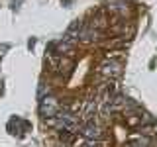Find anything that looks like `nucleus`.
<instances>
[{"instance_id":"obj_2","label":"nucleus","mask_w":157,"mask_h":147,"mask_svg":"<svg viewBox=\"0 0 157 147\" xmlns=\"http://www.w3.org/2000/svg\"><path fill=\"white\" fill-rule=\"evenodd\" d=\"M51 124L57 126V127H61V130L71 131V130H75V127H77V118L73 116V114H65V112H61V114H57L51 120Z\"/></svg>"},{"instance_id":"obj_3","label":"nucleus","mask_w":157,"mask_h":147,"mask_svg":"<svg viewBox=\"0 0 157 147\" xmlns=\"http://www.w3.org/2000/svg\"><path fill=\"white\" fill-rule=\"evenodd\" d=\"M81 134L86 137V139H100L102 137V131H100V127H98L94 122H86L85 126H82V130H81Z\"/></svg>"},{"instance_id":"obj_4","label":"nucleus","mask_w":157,"mask_h":147,"mask_svg":"<svg viewBox=\"0 0 157 147\" xmlns=\"http://www.w3.org/2000/svg\"><path fill=\"white\" fill-rule=\"evenodd\" d=\"M100 71L104 73V75H108V77H120L122 75V65L116 63V61H106L104 65L100 67Z\"/></svg>"},{"instance_id":"obj_1","label":"nucleus","mask_w":157,"mask_h":147,"mask_svg":"<svg viewBox=\"0 0 157 147\" xmlns=\"http://www.w3.org/2000/svg\"><path fill=\"white\" fill-rule=\"evenodd\" d=\"M39 112L43 118H55L59 114V102L53 96H45L41 98V104H39Z\"/></svg>"},{"instance_id":"obj_6","label":"nucleus","mask_w":157,"mask_h":147,"mask_svg":"<svg viewBox=\"0 0 157 147\" xmlns=\"http://www.w3.org/2000/svg\"><path fill=\"white\" fill-rule=\"evenodd\" d=\"M82 147H98L96 143H86V145H82Z\"/></svg>"},{"instance_id":"obj_5","label":"nucleus","mask_w":157,"mask_h":147,"mask_svg":"<svg viewBox=\"0 0 157 147\" xmlns=\"http://www.w3.org/2000/svg\"><path fill=\"white\" fill-rule=\"evenodd\" d=\"M96 36H98L96 32H82V39L85 41H92V39H96Z\"/></svg>"}]
</instances>
